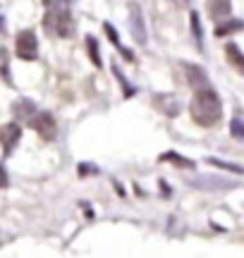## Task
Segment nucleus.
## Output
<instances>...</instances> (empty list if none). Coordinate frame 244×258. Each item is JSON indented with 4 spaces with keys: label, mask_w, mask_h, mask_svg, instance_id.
Instances as JSON below:
<instances>
[{
    "label": "nucleus",
    "mask_w": 244,
    "mask_h": 258,
    "mask_svg": "<svg viewBox=\"0 0 244 258\" xmlns=\"http://www.w3.org/2000/svg\"><path fill=\"white\" fill-rule=\"evenodd\" d=\"M46 24L48 34H57V36H72L75 24H72V15H70V0H55V8H48L46 12Z\"/></svg>",
    "instance_id": "2"
},
{
    "label": "nucleus",
    "mask_w": 244,
    "mask_h": 258,
    "mask_svg": "<svg viewBox=\"0 0 244 258\" xmlns=\"http://www.w3.org/2000/svg\"><path fill=\"white\" fill-rule=\"evenodd\" d=\"M29 124L43 141H53L57 137V122L50 112H34L29 117Z\"/></svg>",
    "instance_id": "3"
},
{
    "label": "nucleus",
    "mask_w": 244,
    "mask_h": 258,
    "mask_svg": "<svg viewBox=\"0 0 244 258\" xmlns=\"http://www.w3.org/2000/svg\"><path fill=\"white\" fill-rule=\"evenodd\" d=\"M189 19H192V34H194V38H197L199 46H201L204 31H201V22H199V15H197V12H192V15H189Z\"/></svg>",
    "instance_id": "14"
},
{
    "label": "nucleus",
    "mask_w": 244,
    "mask_h": 258,
    "mask_svg": "<svg viewBox=\"0 0 244 258\" xmlns=\"http://www.w3.org/2000/svg\"><path fill=\"white\" fill-rule=\"evenodd\" d=\"M189 112H192V120L197 122L199 127L218 124V120L223 117V105H220L218 93L211 89V84L194 91V98L189 103Z\"/></svg>",
    "instance_id": "1"
},
{
    "label": "nucleus",
    "mask_w": 244,
    "mask_h": 258,
    "mask_svg": "<svg viewBox=\"0 0 244 258\" xmlns=\"http://www.w3.org/2000/svg\"><path fill=\"white\" fill-rule=\"evenodd\" d=\"M0 186H8V175H5L3 167H0Z\"/></svg>",
    "instance_id": "17"
},
{
    "label": "nucleus",
    "mask_w": 244,
    "mask_h": 258,
    "mask_svg": "<svg viewBox=\"0 0 244 258\" xmlns=\"http://www.w3.org/2000/svg\"><path fill=\"white\" fill-rule=\"evenodd\" d=\"M19 137H22V127H19L17 122H8V124L0 127V144L5 148V156H10L15 151Z\"/></svg>",
    "instance_id": "6"
},
{
    "label": "nucleus",
    "mask_w": 244,
    "mask_h": 258,
    "mask_svg": "<svg viewBox=\"0 0 244 258\" xmlns=\"http://www.w3.org/2000/svg\"><path fill=\"white\" fill-rule=\"evenodd\" d=\"M185 74H187V82L194 91L201 89V86H208V77L199 64H185Z\"/></svg>",
    "instance_id": "7"
},
{
    "label": "nucleus",
    "mask_w": 244,
    "mask_h": 258,
    "mask_svg": "<svg viewBox=\"0 0 244 258\" xmlns=\"http://www.w3.org/2000/svg\"><path fill=\"white\" fill-rule=\"evenodd\" d=\"M208 165H216L220 170H230V172H237V175H244V167L242 165H235V163H225V160H218V158H208L206 160Z\"/></svg>",
    "instance_id": "13"
},
{
    "label": "nucleus",
    "mask_w": 244,
    "mask_h": 258,
    "mask_svg": "<svg viewBox=\"0 0 244 258\" xmlns=\"http://www.w3.org/2000/svg\"><path fill=\"white\" fill-rule=\"evenodd\" d=\"M230 134L235 139H244V122L242 120H232L230 122Z\"/></svg>",
    "instance_id": "15"
},
{
    "label": "nucleus",
    "mask_w": 244,
    "mask_h": 258,
    "mask_svg": "<svg viewBox=\"0 0 244 258\" xmlns=\"http://www.w3.org/2000/svg\"><path fill=\"white\" fill-rule=\"evenodd\" d=\"M103 29H105V34H108V38H110L113 43H117V48H120V36H117V31H115L113 24H110V22H105Z\"/></svg>",
    "instance_id": "16"
},
{
    "label": "nucleus",
    "mask_w": 244,
    "mask_h": 258,
    "mask_svg": "<svg viewBox=\"0 0 244 258\" xmlns=\"http://www.w3.org/2000/svg\"><path fill=\"white\" fill-rule=\"evenodd\" d=\"M160 160H170V163H175L177 167H189V170L194 167V160L182 158V156H177V153H172V151H170V153H163V156H160Z\"/></svg>",
    "instance_id": "12"
},
{
    "label": "nucleus",
    "mask_w": 244,
    "mask_h": 258,
    "mask_svg": "<svg viewBox=\"0 0 244 258\" xmlns=\"http://www.w3.org/2000/svg\"><path fill=\"white\" fill-rule=\"evenodd\" d=\"M225 57H227V62L232 64L237 72L244 74V53L235 46V43H227L225 46Z\"/></svg>",
    "instance_id": "10"
},
{
    "label": "nucleus",
    "mask_w": 244,
    "mask_h": 258,
    "mask_svg": "<svg viewBox=\"0 0 244 258\" xmlns=\"http://www.w3.org/2000/svg\"><path fill=\"white\" fill-rule=\"evenodd\" d=\"M15 53L22 60H36L38 57V41L36 34L27 29V31H19L17 38H15Z\"/></svg>",
    "instance_id": "4"
},
{
    "label": "nucleus",
    "mask_w": 244,
    "mask_h": 258,
    "mask_svg": "<svg viewBox=\"0 0 244 258\" xmlns=\"http://www.w3.org/2000/svg\"><path fill=\"white\" fill-rule=\"evenodd\" d=\"M86 50H89V57L94 60L96 67H101L103 60H101V53H98V41L94 36H86Z\"/></svg>",
    "instance_id": "11"
},
{
    "label": "nucleus",
    "mask_w": 244,
    "mask_h": 258,
    "mask_svg": "<svg viewBox=\"0 0 244 258\" xmlns=\"http://www.w3.org/2000/svg\"><path fill=\"white\" fill-rule=\"evenodd\" d=\"M244 29V22L242 19H232L227 17V22H220V24H216V38H223V36H230V34H235V31H242Z\"/></svg>",
    "instance_id": "9"
},
{
    "label": "nucleus",
    "mask_w": 244,
    "mask_h": 258,
    "mask_svg": "<svg viewBox=\"0 0 244 258\" xmlns=\"http://www.w3.org/2000/svg\"><path fill=\"white\" fill-rule=\"evenodd\" d=\"M130 29L134 41L144 46L146 43V22H144V12H141L139 3H132L130 5Z\"/></svg>",
    "instance_id": "5"
},
{
    "label": "nucleus",
    "mask_w": 244,
    "mask_h": 258,
    "mask_svg": "<svg viewBox=\"0 0 244 258\" xmlns=\"http://www.w3.org/2000/svg\"><path fill=\"white\" fill-rule=\"evenodd\" d=\"M206 10L213 19H223V17H230L232 3L230 0H206Z\"/></svg>",
    "instance_id": "8"
}]
</instances>
